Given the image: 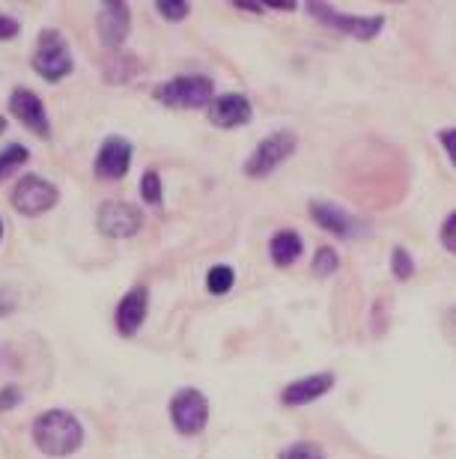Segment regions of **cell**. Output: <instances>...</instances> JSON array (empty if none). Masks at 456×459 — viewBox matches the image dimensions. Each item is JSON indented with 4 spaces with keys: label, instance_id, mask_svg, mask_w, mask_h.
Returning <instances> with one entry per match:
<instances>
[{
    "label": "cell",
    "instance_id": "1",
    "mask_svg": "<svg viewBox=\"0 0 456 459\" xmlns=\"http://www.w3.org/2000/svg\"><path fill=\"white\" fill-rule=\"evenodd\" d=\"M30 436L36 447L48 456H72L84 445V427L66 409H48L36 415L30 424Z\"/></svg>",
    "mask_w": 456,
    "mask_h": 459
},
{
    "label": "cell",
    "instance_id": "2",
    "mask_svg": "<svg viewBox=\"0 0 456 459\" xmlns=\"http://www.w3.org/2000/svg\"><path fill=\"white\" fill-rule=\"evenodd\" d=\"M296 150H298V134L293 128H275V132L262 137V141L251 150L248 159H245V164H242L245 177L248 179L271 177L280 164L293 159Z\"/></svg>",
    "mask_w": 456,
    "mask_h": 459
},
{
    "label": "cell",
    "instance_id": "3",
    "mask_svg": "<svg viewBox=\"0 0 456 459\" xmlns=\"http://www.w3.org/2000/svg\"><path fill=\"white\" fill-rule=\"evenodd\" d=\"M152 99L164 108H179V111L209 108L215 99V81L209 75H176L155 84Z\"/></svg>",
    "mask_w": 456,
    "mask_h": 459
},
{
    "label": "cell",
    "instance_id": "4",
    "mask_svg": "<svg viewBox=\"0 0 456 459\" xmlns=\"http://www.w3.org/2000/svg\"><path fill=\"white\" fill-rule=\"evenodd\" d=\"M30 66H33L36 75H39L42 81H48V84H60V81H66L72 75V69H75V60H72L66 36H63L60 30H54V27L42 30L39 39H36V51H33Z\"/></svg>",
    "mask_w": 456,
    "mask_h": 459
},
{
    "label": "cell",
    "instance_id": "5",
    "mask_svg": "<svg viewBox=\"0 0 456 459\" xmlns=\"http://www.w3.org/2000/svg\"><path fill=\"white\" fill-rule=\"evenodd\" d=\"M307 13L316 18L319 24L331 27V30H340V33H349L352 39H361V42H370L385 30V18L382 15H349V13H340L334 9L331 4H307Z\"/></svg>",
    "mask_w": 456,
    "mask_h": 459
},
{
    "label": "cell",
    "instance_id": "6",
    "mask_svg": "<svg viewBox=\"0 0 456 459\" xmlns=\"http://www.w3.org/2000/svg\"><path fill=\"white\" fill-rule=\"evenodd\" d=\"M170 420L179 436H200L209 424V400L200 388H179L170 397Z\"/></svg>",
    "mask_w": 456,
    "mask_h": 459
},
{
    "label": "cell",
    "instance_id": "7",
    "mask_svg": "<svg viewBox=\"0 0 456 459\" xmlns=\"http://www.w3.org/2000/svg\"><path fill=\"white\" fill-rule=\"evenodd\" d=\"M57 200H60L57 186L42 177H36V173H27V177L18 179L15 188L9 191V204H13L15 212H22L27 218L48 212V209L57 206Z\"/></svg>",
    "mask_w": 456,
    "mask_h": 459
},
{
    "label": "cell",
    "instance_id": "8",
    "mask_svg": "<svg viewBox=\"0 0 456 459\" xmlns=\"http://www.w3.org/2000/svg\"><path fill=\"white\" fill-rule=\"evenodd\" d=\"M96 227L108 238H132L141 233L143 212L129 200H105L96 212Z\"/></svg>",
    "mask_w": 456,
    "mask_h": 459
},
{
    "label": "cell",
    "instance_id": "9",
    "mask_svg": "<svg viewBox=\"0 0 456 459\" xmlns=\"http://www.w3.org/2000/svg\"><path fill=\"white\" fill-rule=\"evenodd\" d=\"M132 141L129 137H123V134H108L102 146H99V152H96V161H93V173L99 179H108V182H114V179H123L125 173H129L132 168Z\"/></svg>",
    "mask_w": 456,
    "mask_h": 459
},
{
    "label": "cell",
    "instance_id": "10",
    "mask_svg": "<svg viewBox=\"0 0 456 459\" xmlns=\"http://www.w3.org/2000/svg\"><path fill=\"white\" fill-rule=\"evenodd\" d=\"M310 218H314L325 233H331L334 238H346V242H352V238H358L364 233V224L352 212H346L343 206L331 204V200H310Z\"/></svg>",
    "mask_w": 456,
    "mask_h": 459
},
{
    "label": "cell",
    "instance_id": "11",
    "mask_svg": "<svg viewBox=\"0 0 456 459\" xmlns=\"http://www.w3.org/2000/svg\"><path fill=\"white\" fill-rule=\"evenodd\" d=\"M147 314H150V290L143 287V283H134L120 299V305H116V314H114L116 332L123 337H134L141 332V325L147 323Z\"/></svg>",
    "mask_w": 456,
    "mask_h": 459
},
{
    "label": "cell",
    "instance_id": "12",
    "mask_svg": "<svg viewBox=\"0 0 456 459\" xmlns=\"http://www.w3.org/2000/svg\"><path fill=\"white\" fill-rule=\"evenodd\" d=\"M9 111H13L18 119H22L24 128H30L33 134L39 137H51V119L48 111H45L42 99L27 87H15L13 96H9Z\"/></svg>",
    "mask_w": 456,
    "mask_h": 459
},
{
    "label": "cell",
    "instance_id": "13",
    "mask_svg": "<svg viewBox=\"0 0 456 459\" xmlns=\"http://www.w3.org/2000/svg\"><path fill=\"white\" fill-rule=\"evenodd\" d=\"M99 39L105 42V48L116 51L120 45L129 39L132 30V9L129 4H120V0H111V4L99 6Z\"/></svg>",
    "mask_w": 456,
    "mask_h": 459
},
{
    "label": "cell",
    "instance_id": "14",
    "mask_svg": "<svg viewBox=\"0 0 456 459\" xmlns=\"http://www.w3.org/2000/svg\"><path fill=\"white\" fill-rule=\"evenodd\" d=\"M334 385H337L334 373H328V370L310 373V376H302V379H293L289 385H284V391H280V403L289 409L307 406V403H314V400H323Z\"/></svg>",
    "mask_w": 456,
    "mask_h": 459
},
{
    "label": "cell",
    "instance_id": "15",
    "mask_svg": "<svg viewBox=\"0 0 456 459\" xmlns=\"http://www.w3.org/2000/svg\"><path fill=\"white\" fill-rule=\"evenodd\" d=\"M254 119V105L242 93H221L209 105V123L218 128H242Z\"/></svg>",
    "mask_w": 456,
    "mask_h": 459
},
{
    "label": "cell",
    "instance_id": "16",
    "mask_svg": "<svg viewBox=\"0 0 456 459\" xmlns=\"http://www.w3.org/2000/svg\"><path fill=\"white\" fill-rule=\"evenodd\" d=\"M305 251V242L302 236L296 233V230H278L275 236H271L269 242V256L271 263L278 265V269H287V265H293L298 256Z\"/></svg>",
    "mask_w": 456,
    "mask_h": 459
},
{
    "label": "cell",
    "instance_id": "17",
    "mask_svg": "<svg viewBox=\"0 0 456 459\" xmlns=\"http://www.w3.org/2000/svg\"><path fill=\"white\" fill-rule=\"evenodd\" d=\"M30 161V150L22 143H9L4 146V152H0V179H9L18 168H24V164Z\"/></svg>",
    "mask_w": 456,
    "mask_h": 459
},
{
    "label": "cell",
    "instance_id": "18",
    "mask_svg": "<svg viewBox=\"0 0 456 459\" xmlns=\"http://www.w3.org/2000/svg\"><path fill=\"white\" fill-rule=\"evenodd\" d=\"M236 287V269L233 265H212L206 272V290L212 296H227Z\"/></svg>",
    "mask_w": 456,
    "mask_h": 459
},
{
    "label": "cell",
    "instance_id": "19",
    "mask_svg": "<svg viewBox=\"0 0 456 459\" xmlns=\"http://www.w3.org/2000/svg\"><path fill=\"white\" fill-rule=\"evenodd\" d=\"M278 459H328V456H325V447L323 445L302 438V442H293V445L280 447Z\"/></svg>",
    "mask_w": 456,
    "mask_h": 459
},
{
    "label": "cell",
    "instance_id": "20",
    "mask_svg": "<svg viewBox=\"0 0 456 459\" xmlns=\"http://www.w3.org/2000/svg\"><path fill=\"white\" fill-rule=\"evenodd\" d=\"M337 269H340V254H337L334 247L323 245L314 254V274H316V278H331Z\"/></svg>",
    "mask_w": 456,
    "mask_h": 459
},
{
    "label": "cell",
    "instance_id": "21",
    "mask_svg": "<svg viewBox=\"0 0 456 459\" xmlns=\"http://www.w3.org/2000/svg\"><path fill=\"white\" fill-rule=\"evenodd\" d=\"M141 197L147 206H161L164 204V188H161V177L155 170H147L141 177Z\"/></svg>",
    "mask_w": 456,
    "mask_h": 459
},
{
    "label": "cell",
    "instance_id": "22",
    "mask_svg": "<svg viewBox=\"0 0 456 459\" xmlns=\"http://www.w3.org/2000/svg\"><path fill=\"white\" fill-rule=\"evenodd\" d=\"M391 272H394V278L397 281H409L415 274V260H412V254L406 251V247H394L391 251Z\"/></svg>",
    "mask_w": 456,
    "mask_h": 459
},
{
    "label": "cell",
    "instance_id": "23",
    "mask_svg": "<svg viewBox=\"0 0 456 459\" xmlns=\"http://www.w3.org/2000/svg\"><path fill=\"white\" fill-rule=\"evenodd\" d=\"M138 69H141V63L138 60H132V57H116V60H111L105 66V78L111 81L114 78V72H120V75H116V84H125V81H132L134 75H138Z\"/></svg>",
    "mask_w": 456,
    "mask_h": 459
},
{
    "label": "cell",
    "instance_id": "24",
    "mask_svg": "<svg viewBox=\"0 0 456 459\" xmlns=\"http://www.w3.org/2000/svg\"><path fill=\"white\" fill-rule=\"evenodd\" d=\"M155 13L161 18H168V22H182V18L191 13V6L182 4V0H170V4L168 0H159V4H155Z\"/></svg>",
    "mask_w": 456,
    "mask_h": 459
},
{
    "label": "cell",
    "instance_id": "25",
    "mask_svg": "<svg viewBox=\"0 0 456 459\" xmlns=\"http://www.w3.org/2000/svg\"><path fill=\"white\" fill-rule=\"evenodd\" d=\"M439 238H442V247L444 251L456 254V212H451L448 218H444V224L439 230Z\"/></svg>",
    "mask_w": 456,
    "mask_h": 459
},
{
    "label": "cell",
    "instance_id": "26",
    "mask_svg": "<svg viewBox=\"0 0 456 459\" xmlns=\"http://www.w3.org/2000/svg\"><path fill=\"white\" fill-rule=\"evenodd\" d=\"M439 143H442L444 155H448V161L453 164V170H456V128H442Z\"/></svg>",
    "mask_w": 456,
    "mask_h": 459
},
{
    "label": "cell",
    "instance_id": "27",
    "mask_svg": "<svg viewBox=\"0 0 456 459\" xmlns=\"http://www.w3.org/2000/svg\"><path fill=\"white\" fill-rule=\"evenodd\" d=\"M22 24H18L15 15H0V39H15Z\"/></svg>",
    "mask_w": 456,
    "mask_h": 459
},
{
    "label": "cell",
    "instance_id": "28",
    "mask_svg": "<svg viewBox=\"0 0 456 459\" xmlns=\"http://www.w3.org/2000/svg\"><path fill=\"white\" fill-rule=\"evenodd\" d=\"M18 403H22V391H18V388H4V391H0V411L15 409Z\"/></svg>",
    "mask_w": 456,
    "mask_h": 459
},
{
    "label": "cell",
    "instance_id": "29",
    "mask_svg": "<svg viewBox=\"0 0 456 459\" xmlns=\"http://www.w3.org/2000/svg\"><path fill=\"white\" fill-rule=\"evenodd\" d=\"M6 126H9V123H6V119H4V117H0V134H4V132H6Z\"/></svg>",
    "mask_w": 456,
    "mask_h": 459
},
{
    "label": "cell",
    "instance_id": "30",
    "mask_svg": "<svg viewBox=\"0 0 456 459\" xmlns=\"http://www.w3.org/2000/svg\"><path fill=\"white\" fill-rule=\"evenodd\" d=\"M0 238H4V221H0Z\"/></svg>",
    "mask_w": 456,
    "mask_h": 459
}]
</instances>
